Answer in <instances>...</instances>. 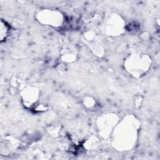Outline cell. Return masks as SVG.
Returning <instances> with one entry per match:
<instances>
[{
  "instance_id": "6da1fadb",
  "label": "cell",
  "mask_w": 160,
  "mask_h": 160,
  "mask_svg": "<svg viewBox=\"0 0 160 160\" xmlns=\"http://www.w3.org/2000/svg\"><path fill=\"white\" fill-rule=\"evenodd\" d=\"M9 33V27L8 25H7L6 23H4L1 22V41H3L8 36Z\"/></svg>"
}]
</instances>
